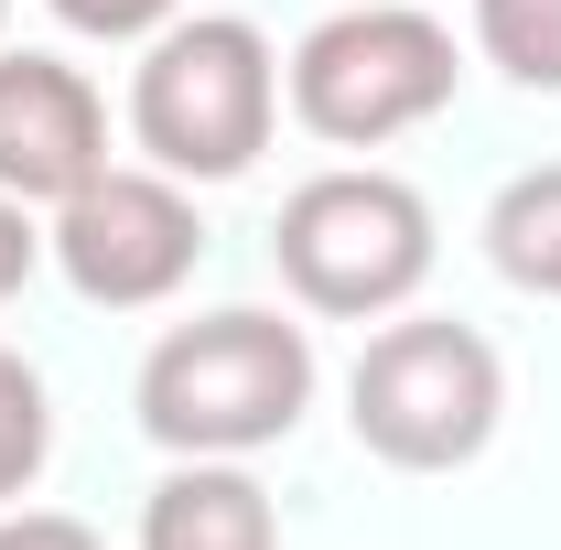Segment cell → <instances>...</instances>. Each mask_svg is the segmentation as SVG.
Returning <instances> with one entry per match:
<instances>
[{"label": "cell", "instance_id": "cell-5", "mask_svg": "<svg viewBox=\"0 0 561 550\" xmlns=\"http://www.w3.org/2000/svg\"><path fill=\"white\" fill-rule=\"evenodd\" d=\"M346 421L356 443L400 475H454L476 465L507 421V367L476 324L454 313H389L378 335L356 345L346 367Z\"/></svg>", "mask_w": 561, "mask_h": 550}, {"label": "cell", "instance_id": "cell-1", "mask_svg": "<svg viewBox=\"0 0 561 550\" xmlns=\"http://www.w3.org/2000/svg\"><path fill=\"white\" fill-rule=\"evenodd\" d=\"M313 335L271 313V302H227V313H195V324H162L151 356H140V389L130 411L140 432L184 465V454H227V465H249V454H271L302 432L313 411Z\"/></svg>", "mask_w": 561, "mask_h": 550}, {"label": "cell", "instance_id": "cell-11", "mask_svg": "<svg viewBox=\"0 0 561 550\" xmlns=\"http://www.w3.org/2000/svg\"><path fill=\"white\" fill-rule=\"evenodd\" d=\"M55 454V400H44V367L22 345H0V507H22L33 475Z\"/></svg>", "mask_w": 561, "mask_h": 550}, {"label": "cell", "instance_id": "cell-4", "mask_svg": "<svg viewBox=\"0 0 561 550\" xmlns=\"http://www.w3.org/2000/svg\"><path fill=\"white\" fill-rule=\"evenodd\" d=\"M432 249H443L432 206L389 162H335V173L291 184L280 227H271V260L291 280V302L324 313V324H389V313H411V291L432 280Z\"/></svg>", "mask_w": 561, "mask_h": 550}, {"label": "cell", "instance_id": "cell-14", "mask_svg": "<svg viewBox=\"0 0 561 550\" xmlns=\"http://www.w3.org/2000/svg\"><path fill=\"white\" fill-rule=\"evenodd\" d=\"M33 271H44V227H33V206H22V195H0V302H11Z\"/></svg>", "mask_w": 561, "mask_h": 550}, {"label": "cell", "instance_id": "cell-2", "mask_svg": "<svg viewBox=\"0 0 561 550\" xmlns=\"http://www.w3.org/2000/svg\"><path fill=\"white\" fill-rule=\"evenodd\" d=\"M280 130V44L249 11H173L130 66V140L173 184H238Z\"/></svg>", "mask_w": 561, "mask_h": 550}, {"label": "cell", "instance_id": "cell-13", "mask_svg": "<svg viewBox=\"0 0 561 550\" xmlns=\"http://www.w3.org/2000/svg\"><path fill=\"white\" fill-rule=\"evenodd\" d=\"M0 550H108V540L66 507H0Z\"/></svg>", "mask_w": 561, "mask_h": 550}, {"label": "cell", "instance_id": "cell-7", "mask_svg": "<svg viewBox=\"0 0 561 550\" xmlns=\"http://www.w3.org/2000/svg\"><path fill=\"white\" fill-rule=\"evenodd\" d=\"M98 173H108V98L87 87V66L44 44H0V195L66 206Z\"/></svg>", "mask_w": 561, "mask_h": 550}, {"label": "cell", "instance_id": "cell-6", "mask_svg": "<svg viewBox=\"0 0 561 550\" xmlns=\"http://www.w3.org/2000/svg\"><path fill=\"white\" fill-rule=\"evenodd\" d=\"M44 260L76 280V302L98 313H151L173 302L195 260H206V216H195V184H173L162 162H108L98 184H76L55 227H44Z\"/></svg>", "mask_w": 561, "mask_h": 550}, {"label": "cell", "instance_id": "cell-8", "mask_svg": "<svg viewBox=\"0 0 561 550\" xmlns=\"http://www.w3.org/2000/svg\"><path fill=\"white\" fill-rule=\"evenodd\" d=\"M140 550H280V507L249 465L184 454L173 475L140 496Z\"/></svg>", "mask_w": 561, "mask_h": 550}, {"label": "cell", "instance_id": "cell-3", "mask_svg": "<svg viewBox=\"0 0 561 550\" xmlns=\"http://www.w3.org/2000/svg\"><path fill=\"white\" fill-rule=\"evenodd\" d=\"M454 76H465V55L432 22V0H335L291 44L280 108L335 151H389V140H411L421 119L454 108Z\"/></svg>", "mask_w": 561, "mask_h": 550}, {"label": "cell", "instance_id": "cell-12", "mask_svg": "<svg viewBox=\"0 0 561 550\" xmlns=\"http://www.w3.org/2000/svg\"><path fill=\"white\" fill-rule=\"evenodd\" d=\"M44 11H55L66 33H87V44H151L184 0H44Z\"/></svg>", "mask_w": 561, "mask_h": 550}, {"label": "cell", "instance_id": "cell-15", "mask_svg": "<svg viewBox=\"0 0 561 550\" xmlns=\"http://www.w3.org/2000/svg\"><path fill=\"white\" fill-rule=\"evenodd\" d=\"M0 33H11V0H0Z\"/></svg>", "mask_w": 561, "mask_h": 550}, {"label": "cell", "instance_id": "cell-9", "mask_svg": "<svg viewBox=\"0 0 561 550\" xmlns=\"http://www.w3.org/2000/svg\"><path fill=\"white\" fill-rule=\"evenodd\" d=\"M486 260L507 291H529V302H561V162H529V173H507L486 206Z\"/></svg>", "mask_w": 561, "mask_h": 550}, {"label": "cell", "instance_id": "cell-10", "mask_svg": "<svg viewBox=\"0 0 561 550\" xmlns=\"http://www.w3.org/2000/svg\"><path fill=\"white\" fill-rule=\"evenodd\" d=\"M476 55L529 98H561V0H476Z\"/></svg>", "mask_w": 561, "mask_h": 550}]
</instances>
